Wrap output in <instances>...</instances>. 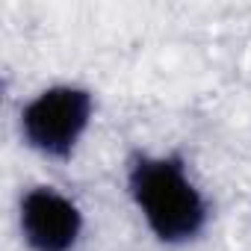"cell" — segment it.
<instances>
[{
	"label": "cell",
	"mask_w": 251,
	"mask_h": 251,
	"mask_svg": "<svg viewBox=\"0 0 251 251\" xmlns=\"http://www.w3.org/2000/svg\"><path fill=\"white\" fill-rule=\"evenodd\" d=\"M124 192L148 236L172 251L195 245L213 222V204L177 151H133L124 163Z\"/></svg>",
	"instance_id": "1"
},
{
	"label": "cell",
	"mask_w": 251,
	"mask_h": 251,
	"mask_svg": "<svg viewBox=\"0 0 251 251\" xmlns=\"http://www.w3.org/2000/svg\"><path fill=\"white\" fill-rule=\"evenodd\" d=\"M98 115V95L74 80L48 83L18 109V136L27 151L50 163L77 157Z\"/></svg>",
	"instance_id": "2"
},
{
	"label": "cell",
	"mask_w": 251,
	"mask_h": 251,
	"mask_svg": "<svg viewBox=\"0 0 251 251\" xmlns=\"http://www.w3.org/2000/svg\"><path fill=\"white\" fill-rule=\"evenodd\" d=\"M15 227L27 251H77L86 236V213L59 186L33 183L18 195Z\"/></svg>",
	"instance_id": "3"
}]
</instances>
